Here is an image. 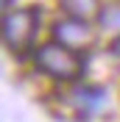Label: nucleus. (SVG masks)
<instances>
[{
    "label": "nucleus",
    "mask_w": 120,
    "mask_h": 122,
    "mask_svg": "<svg viewBox=\"0 0 120 122\" xmlns=\"http://www.w3.org/2000/svg\"><path fill=\"white\" fill-rule=\"evenodd\" d=\"M34 61L45 75L56 78V81H75L84 69V61L78 56V50H70V47L59 45V42L42 45L34 53Z\"/></svg>",
    "instance_id": "1"
},
{
    "label": "nucleus",
    "mask_w": 120,
    "mask_h": 122,
    "mask_svg": "<svg viewBox=\"0 0 120 122\" xmlns=\"http://www.w3.org/2000/svg\"><path fill=\"white\" fill-rule=\"evenodd\" d=\"M36 25H39V14L34 8H11L0 20V39L11 50L23 53L31 47V42L36 36Z\"/></svg>",
    "instance_id": "2"
},
{
    "label": "nucleus",
    "mask_w": 120,
    "mask_h": 122,
    "mask_svg": "<svg viewBox=\"0 0 120 122\" xmlns=\"http://www.w3.org/2000/svg\"><path fill=\"white\" fill-rule=\"evenodd\" d=\"M53 36H56L59 45L70 47V50H87V47L95 42V33H92V28L87 25V20H75V17L56 22L53 25Z\"/></svg>",
    "instance_id": "3"
},
{
    "label": "nucleus",
    "mask_w": 120,
    "mask_h": 122,
    "mask_svg": "<svg viewBox=\"0 0 120 122\" xmlns=\"http://www.w3.org/2000/svg\"><path fill=\"white\" fill-rule=\"evenodd\" d=\"M67 103L78 114H92V111H98V108L103 106V92L101 89H90V86H75L67 94Z\"/></svg>",
    "instance_id": "4"
},
{
    "label": "nucleus",
    "mask_w": 120,
    "mask_h": 122,
    "mask_svg": "<svg viewBox=\"0 0 120 122\" xmlns=\"http://www.w3.org/2000/svg\"><path fill=\"white\" fill-rule=\"evenodd\" d=\"M59 3L75 20H92L101 14V0H59Z\"/></svg>",
    "instance_id": "5"
},
{
    "label": "nucleus",
    "mask_w": 120,
    "mask_h": 122,
    "mask_svg": "<svg viewBox=\"0 0 120 122\" xmlns=\"http://www.w3.org/2000/svg\"><path fill=\"white\" fill-rule=\"evenodd\" d=\"M112 53H114V56H117V58H120V36L114 39V45H112Z\"/></svg>",
    "instance_id": "6"
}]
</instances>
